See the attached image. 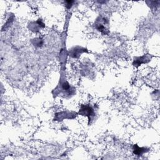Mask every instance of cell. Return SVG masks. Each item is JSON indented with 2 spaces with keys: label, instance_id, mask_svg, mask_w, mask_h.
Masks as SVG:
<instances>
[{
  "label": "cell",
  "instance_id": "cell-3",
  "mask_svg": "<svg viewBox=\"0 0 160 160\" xmlns=\"http://www.w3.org/2000/svg\"><path fill=\"white\" fill-rule=\"evenodd\" d=\"M109 24V21L106 18L102 16H98L95 21V28L96 30L101 32L102 34L107 35L109 33L107 26Z\"/></svg>",
  "mask_w": 160,
  "mask_h": 160
},
{
  "label": "cell",
  "instance_id": "cell-4",
  "mask_svg": "<svg viewBox=\"0 0 160 160\" xmlns=\"http://www.w3.org/2000/svg\"><path fill=\"white\" fill-rule=\"evenodd\" d=\"M78 115V113L75 111L68 110L62 111L55 113L53 120L55 121H62L64 119H74Z\"/></svg>",
  "mask_w": 160,
  "mask_h": 160
},
{
  "label": "cell",
  "instance_id": "cell-8",
  "mask_svg": "<svg viewBox=\"0 0 160 160\" xmlns=\"http://www.w3.org/2000/svg\"><path fill=\"white\" fill-rule=\"evenodd\" d=\"M149 150V149L147 148L146 147H139L137 144H134L132 146L133 154L138 156H142L144 153H146L147 152H148Z\"/></svg>",
  "mask_w": 160,
  "mask_h": 160
},
{
  "label": "cell",
  "instance_id": "cell-6",
  "mask_svg": "<svg viewBox=\"0 0 160 160\" xmlns=\"http://www.w3.org/2000/svg\"><path fill=\"white\" fill-rule=\"evenodd\" d=\"M152 56L151 54H144L141 56H136L133 59L132 65L136 68L141 66L142 64H146L151 61Z\"/></svg>",
  "mask_w": 160,
  "mask_h": 160
},
{
  "label": "cell",
  "instance_id": "cell-9",
  "mask_svg": "<svg viewBox=\"0 0 160 160\" xmlns=\"http://www.w3.org/2000/svg\"><path fill=\"white\" fill-rule=\"evenodd\" d=\"M32 43L36 47H41L43 44V41L41 38H34L32 39Z\"/></svg>",
  "mask_w": 160,
  "mask_h": 160
},
{
  "label": "cell",
  "instance_id": "cell-2",
  "mask_svg": "<svg viewBox=\"0 0 160 160\" xmlns=\"http://www.w3.org/2000/svg\"><path fill=\"white\" fill-rule=\"evenodd\" d=\"M98 106L91 103L82 104L80 105L78 114L88 118V125H91L96 121L97 116Z\"/></svg>",
  "mask_w": 160,
  "mask_h": 160
},
{
  "label": "cell",
  "instance_id": "cell-5",
  "mask_svg": "<svg viewBox=\"0 0 160 160\" xmlns=\"http://www.w3.org/2000/svg\"><path fill=\"white\" fill-rule=\"evenodd\" d=\"M84 52H88V51L86 48L80 46H76L69 49L68 55L72 58L77 59L79 58L81 55Z\"/></svg>",
  "mask_w": 160,
  "mask_h": 160
},
{
  "label": "cell",
  "instance_id": "cell-1",
  "mask_svg": "<svg viewBox=\"0 0 160 160\" xmlns=\"http://www.w3.org/2000/svg\"><path fill=\"white\" fill-rule=\"evenodd\" d=\"M76 88L69 84L66 80L64 74H61L57 86L52 91L54 96H60L63 98L69 99L76 94Z\"/></svg>",
  "mask_w": 160,
  "mask_h": 160
},
{
  "label": "cell",
  "instance_id": "cell-7",
  "mask_svg": "<svg viewBox=\"0 0 160 160\" xmlns=\"http://www.w3.org/2000/svg\"><path fill=\"white\" fill-rule=\"evenodd\" d=\"M45 27V24L43 23L41 19H38L36 21H31L28 24V28L30 31L36 32L41 29Z\"/></svg>",
  "mask_w": 160,
  "mask_h": 160
},
{
  "label": "cell",
  "instance_id": "cell-10",
  "mask_svg": "<svg viewBox=\"0 0 160 160\" xmlns=\"http://www.w3.org/2000/svg\"><path fill=\"white\" fill-rule=\"evenodd\" d=\"M75 1H64V3H65V6L66 7L67 9H69L71 8V7L73 6V3Z\"/></svg>",
  "mask_w": 160,
  "mask_h": 160
}]
</instances>
